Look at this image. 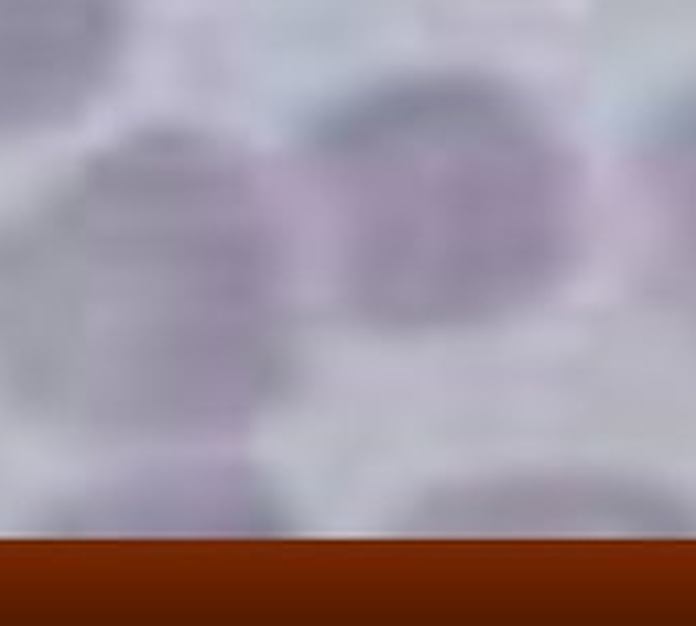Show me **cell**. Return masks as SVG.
<instances>
[{"mask_svg": "<svg viewBox=\"0 0 696 626\" xmlns=\"http://www.w3.org/2000/svg\"><path fill=\"white\" fill-rule=\"evenodd\" d=\"M639 205L651 275L696 320V95L664 111L643 140Z\"/></svg>", "mask_w": 696, "mask_h": 626, "instance_id": "4", "label": "cell"}, {"mask_svg": "<svg viewBox=\"0 0 696 626\" xmlns=\"http://www.w3.org/2000/svg\"><path fill=\"white\" fill-rule=\"evenodd\" d=\"M332 295L361 328L475 332L541 303L578 250V176L549 123L471 74L385 82L303 144Z\"/></svg>", "mask_w": 696, "mask_h": 626, "instance_id": "2", "label": "cell"}, {"mask_svg": "<svg viewBox=\"0 0 696 626\" xmlns=\"http://www.w3.org/2000/svg\"><path fill=\"white\" fill-rule=\"evenodd\" d=\"M132 0H0V140L70 123L107 86Z\"/></svg>", "mask_w": 696, "mask_h": 626, "instance_id": "3", "label": "cell"}, {"mask_svg": "<svg viewBox=\"0 0 696 626\" xmlns=\"http://www.w3.org/2000/svg\"><path fill=\"white\" fill-rule=\"evenodd\" d=\"M58 528L70 532H201L275 528L267 496L234 475H160L74 504Z\"/></svg>", "mask_w": 696, "mask_h": 626, "instance_id": "5", "label": "cell"}, {"mask_svg": "<svg viewBox=\"0 0 696 626\" xmlns=\"http://www.w3.org/2000/svg\"><path fill=\"white\" fill-rule=\"evenodd\" d=\"M291 377L283 234L230 144L136 131L0 217V397L25 418L213 438L279 406Z\"/></svg>", "mask_w": 696, "mask_h": 626, "instance_id": "1", "label": "cell"}]
</instances>
